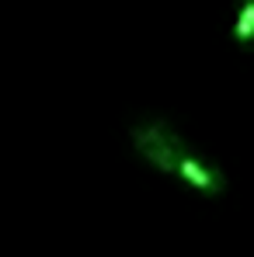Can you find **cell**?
Here are the masks:
<instances>
[{
  "mask_svg": "<svg viewBox=\"0 0 254 257\" xmlns=\"http://www.w3.org/2000/svg\"><path fill=\"white\" fill-rule=\"evenodd\" d=\"M129 139H132V150L143 164H150L153 171L174 177L181 157L188 153V143L178 128L171 125L167 118H139L136 125L129 128Z\"/></svg>",
  "mask_w": 254,
  "mask_h": 257,
  "instance_id": "cell-1",
  "label": "cell"
},
{
  "mask_svg": "<svg viewBox=\"0 0 254 257\" xmlns=\"http://www.w3.org/2000/svg\"><path fill=\"white\" fill-rule=\"evenodd\" d=\"M233 42L254 45V0H244L233 14Z\"/></svg>",
  "mask_w": 254,
  "mask_h": 257,
  "instance_id": "cell-3",
  "label": "cell"
},
{
  "mask_svg": "<svg viewBox=\"0 0 254 257\" xmlns=\"http://www.w3.org/2000/svg\"><path fill=\"white\" fill-rule=\"evenodd\" d=\"M174 177H181L188 188H195V191H202V195H219V191H223V174L216 171L209 160L195 157V153H185V157H181Z\"/></svg>",
  "mask_w": 254,
  "mask_h": 257,
  "instance_id": "cell-2",
  "label": "cell"
}]
</instances>
